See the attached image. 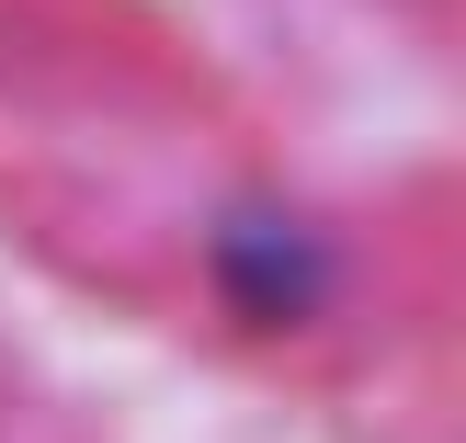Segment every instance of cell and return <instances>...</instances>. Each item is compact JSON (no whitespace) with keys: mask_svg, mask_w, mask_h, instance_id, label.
Instances as JSON below:
<instances>
[{"mask_svg":"<svg viewBox=\"0 0 466 443\" xmlns=\"http://www.w3.org/2000/svg\"><path fill=\"white\" fill-rule=\"evenodd\" d=\"M205 273H217V307L250 318V330H308V318L330 307V285H341L330 239H319L308 216H285V205L228 216L217 250H205Z\"/></svg>","mask_w":466,"mask_h":443,"instance_id":"6da1fadb","label":"cell"}]
</instances>
